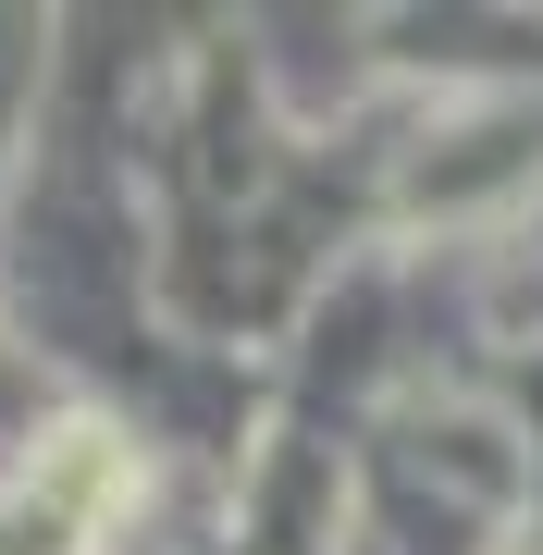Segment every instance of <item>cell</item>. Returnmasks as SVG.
<instances>
[{"mask_svg":"<svg viewBox=\"0 0 543 555\" xmlns=\"http://www.w3.org/2000/svg\"><path fill=\"white\" fill-rule=\"evenodd\" d=\"M62 469H75L87 494H124V469L100 456V433H62ZM75 531H87L75 506H25V518H13V555H75Z\"/></svg>","mask_w":543,"mask_h":555,"instance_id":"obj_1","label":"cell"}]
</instances>
